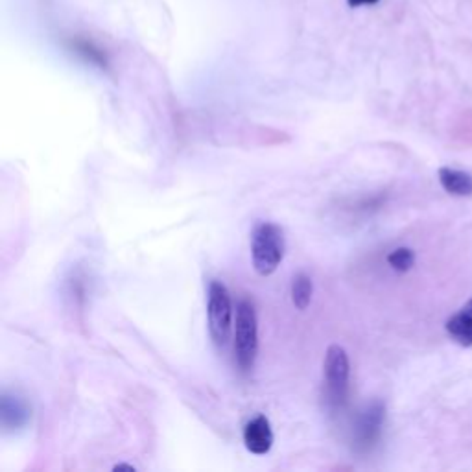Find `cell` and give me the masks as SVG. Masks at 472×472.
I'll use <instances>...</instances> for the list:
<instances>
[{"label": "cell", "mask_w": 472, "mask_h": 472, "mask_svg": "<svg viewBox=\"0 0 472 472\" xmlns=\"http://www.w3.org/2000/svg\"><path fill=\"white\" fill-rule=\"evenodd\" d=\"M284 232L277 224L260 222L251 234V258L253 268L260 277L275 273L284 258Z\"/></svg>", "instance_id": "obj_1"}, {"label": "cell", "mask_w": 472, "mask_h": 472, "mask_svg": "<svg viewBox=\"0 0 472 472\" xmlns=\"http://www.w3.org/2000/svg\"><path fill=\"white\" fill-rule=\"evenodd\" d=\"M258 351V325L256 312L253 303L240 299L236 305V321H234V354L236 363L242 373H249L255 365Z\"/></svg>", "instance_id": "obj_2"}, {"label": "cell", "mask_w": 472, "mask_h": 472, "mask_svg": "<svg viewBox=\"0 0 472 472\" xmlns=\"http://www.w3.org/2000/svg\"><path fill=\"white\" fill-rule=\"evenodd\" d=\"M208 330L218 347H225L232 329V301L227 286L220 281H211L208 284Z\"/></svg>", "instance_id": "obj_3"}, {"label": "cell", "mask_w": 472, "mask_h": 472, "mask_svg": "<svg viewBox=\"0 0 472 472\" xmlns=\"http://www.w3.org/2000/svg\"><path fill=\"white\" fill-rule=\"evenodd\" d=\"M349 356L344 347L330 346L325 354L323 377H325V395L330 406H344L349 389Z\"/></svg>", "instance_id": "obj_4"}, {"label": "cell", "mask_w": 472, "mask_h": 472, "mask_svg": "<svg viewBox=\"0 0 472 472\" xmlns=\"http://www.w3.org/2000/svg\"><path fill=\"white\" fill-rule=\"evenodd\" d=\"M386 408L382 403H373L365 408L356 425V444L360 451H371L380 439Z\"/></svg>", "instance_id": "obj_5"}, {"label": "cell", "mask_w": 472, "mask_h": 472, "mask_svg": "<svg viewBox=\"0 0 472 472\" xmlns=\"http://www.w3.org/2000/svg\"><path fill=\"white\" fill-rule=\"evenodd\" d=\"M244 444L251 454L264 456L273 447V430L264 415H256L244 427Z\"/></svg>", "instance_id": "obj_6"}, {"label": "cell", "mask_w": 472, "mask_h": 472, "mask_svg": "<svg viewBox=\"0 0 472 472\" xmlns=\"http://www.w3.org/2000/svg\"><path fill=\"white\" fill-rule=\"evenodd\" d=\"M30 408L22 399L4 393L3 403H0V417H3V427L6 430H19L30 419Z\"/></svg>", "instance_id": "obj_7"}, {"label": "cell", "mask_w": 472, "mask_h": 472, "mask_svg": "<svg viewBox=\"0 0 472 472\" xmlns=\"http://www.w3.org/2000/svg\"><path fill=\"white\" fill-rule=\"evenodd\" d=\"M449 336L461 347H472V299L444 325Z\"/></svg>", "instance_id": "obj_8"}, {"label": "cell", "mask_w": 472, "mask_h": 472, "mask_svg": "<svg viewBox=\"0 0 472 472\" xmlns=\"http://www.w3.org/2000/svg\"><path fill=\"white\" fill-rule=\"evenodd\" d=\"M441 187L444 192L458 198H468L472 196V175L463 170H456L451 167H443L437 172Z\"/></svg>", "instance_id": "obj_9"}, {"label": "cell", "mask_w": 472, "mask_h": 472, "mask_svg": "<svg viewBox=\"0 0 472 472\" xmlns=\"http://www.w3.org/2000/svg\"><path fill=\"white\" fill-rule=\"evenodd\" d=\"M313 294V282L306 273H297L292 281V303L297 310H306Z\"/></svg>", "instance_id": "obj_10"}, {"label": "cell", "mask_w": 472, "mask_h": 472, "mask_svg": "<svg viewBox=\"0 0 472 472\" xmlns=\"http://www.w3.org/2000/svg\"><path fill=\"white\" fill-rule=\"evenodd\" d=\"M387 264L393 270H395V272H399V273H406L415 264V253L410 248H397V249H393L387 255Z\"/></svg>", "instance_id": "obj_11"}, {"label": "cell", "mask_w": 472, "mask_h": 472, "mask_svg": "<svg viewBox=\"0 0 472 472\" xmlns=\"http://www.w3.org/2000/svg\"><path fill=\"white\" fill-rule=\"evenodd\" d=\"M351 6H373L378 0H349Z\"/></svg>", "instance_id": "obj_12"}, {"label": "cell", "mask_w": 472, "mask_h": 472, "mask_svg": "<svg viewBox=\"0 0 472 472\" xmlns=\"http://www.w3.org/2000/svg\"><path fill=\"white\" fill-rule=\"evenodd\" d=\"M124 468H126V470H135L134 465H126V463H120V465H115V467H113V470H124Z\"/></svg>", "instance_id": "obj_13"}]
</instances>
